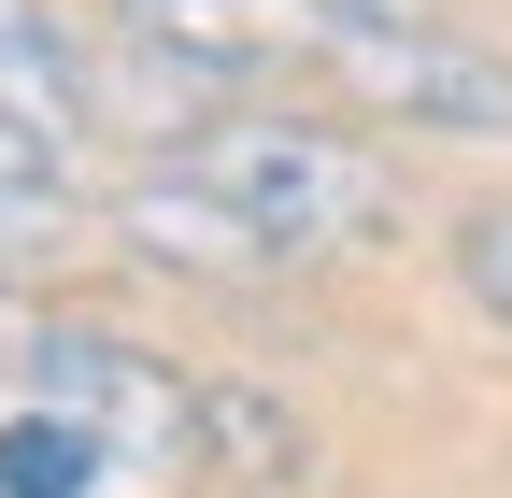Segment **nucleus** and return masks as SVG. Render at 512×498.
<instances>
[{"label": "nucleus", "mask_w": 512, "mask_h": 498, "mask_svg": "<svg viewBox=\"0 0 512 498\" xmlns=\"http://www.w3.org/2000/svg\"><path fill=\"white\" fill-rule=\"evenodd\" d=\"M29 356H43V328L15 314V285H0V385H29Z\"/></svg>", "instance_id": "10"}, {"label": "nucleus", "mask_w": 512, "mask_h": 498, "mask_svg": "<svg viewBox=\"0 0 512 498\" xmlns=\"http://www.w3.org/2000/svg\"><path fill=\"white\" fill-rule=\"evenodd\" d=\"M200 200H228L271 257H328V242H370L384 228V157L370 143H342V129H313V114H214L200 143L171 157Z\"/></svg>", "instance_id": "1"}, {"label": "nucleus", "mask_w": 512, "mask_h": 498, "mask_svg": "<svg viewBox=\"0 0 512 498\" xmlns=\"http://www.w3.org/2000/svg\"><path fill=\"white\" fill-rule=\"evenodd\" d=\"M328 57H342L384 114H413V129H512V72H498V57H470V43H427V29H342Z\"/></svg>", "instance_id": "3"}, {"label": "nucleus", "mask_w": 512, "mask_h": 498, "mask_svg": "<svg viewBox=\"0 0 512 498\" xmlns=\"http://www.w3.org/2000/svg\"><path fill=\"white\" fill-rule=\"evenodd\" d=\"M128 242H143V257H171V271H228V285H242V271H285L271 242H256L228 200H200V185H185L171 157L143 171V200H128Z\"/></svg>", "instance_id": "4"}, {"label": "nucleus", "mask_w": 512, "mask_h": 498, "mask_svg": "<svg viewBox=\"0 0 512 498\" xmlns=\"http://www.w3.org/2000/svg\"><path fill=\"white\" fill-rule=\"evenodd\" d=\"M0 114H29V129L72 143V114H86V43L43 15V0H0Z\"/></svg>", "instance_id": "5"}, {"label": "nucleus", "mask_w": 512, "mask_h": 498, "mask_svg": "<svg viewBox=\"0 0 512 498\" xmlns=\"http://www.w3.org/2000/svg\"><path fill=\"white\" fill-rule=\"evenodd\" d=\"M456 285H470V314L512 328V200H470L456 214Z\"/></svg>", "instance_id": "9"}, {"label": "nucleus", "mask_w": 512, "mask_h": 498, "mask_svg": "<svg viewBox=\"0 0 512 498\" xmlns=\"http://www.w3.org/2000/svg\"><path fill=\"white\" fill-rule=\"evenodd\" d=\"M200 470H228V484H285V470H299L285 399H256V385H200Z\"/></svg>", "instance_id": "6"}, {"label": "nucleus", "mask_w": 512, "mask_h": 498, "mask_svg": "<svg viewBox=\"0 0 512 498\" xmlns=\"http://www.w3.org/2000/svg\"><path fill=\"white\" fill-rule=\"evenodd\" d=\"M29 399L57 427H86L114 470H200V385L157 370V356H128V342H100V328H43Z\"/></svg>", "instance_id": "2"}, {"label": "nucleus", "mask_w": 512, "mask_h": 498, "mask_svg": "<svg viewBox=\"0 0 512 498\" xmlns=\"http://www.w3.org/2000/svg\"><path fill=\"white\" fill-rule=\"evenodd\" d=\"M86 484H114V456L86 442V427H57L43 399L0 413V498H86Z\"/></svg>", "instance_id": "7"}, {"label": "nucleus", "mask_w": 512, "mask_h": 498, "mask_svg": "<svg viewBox=\"0 0 512 498\" xmlns=\"http://www.w3.org/2000/svg\"><path fill=\"white\" fill-rule=\"evenodd\" d=\"M43 214H72V143L0 114V228H43Z\"/></svg>", "instance_id": "8"}]
</instances>
